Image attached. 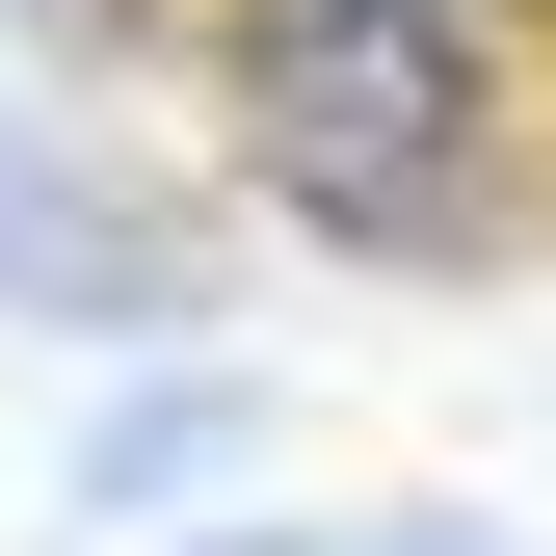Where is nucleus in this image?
I'll use <instances>...</instances> for the list:
<instances>
[{"label": "nucleus", "mask_w": 556, "mask_h": 556, "mask_svg": "<svg viewBox=\"0 0 556 556\" xmlns=\"http://www.w3.org/2000/svg\"><path fill=\"white\" fill-rule=\"evenodd\" d=\"M213 132L318 265H504V53H477V0H213Z\"/></svg>", "instance_id": "nucleus-1"}, {"label": "nucleus", "mask_w": 556, "mask_h": 556, "mask_svg": "<svg viewBox=\"0 0 556 556\" xmlns=\"http://www.w3.org/2000/svg\"><path fill=\"white\" fill-rule=\"evenodd\" d=\"M0 318L186 344V318H213V213H186V186H132V160H80L53 106H0Z\"/></svg>", "instance_id": "nucleus-2"}, {"label": "nucleus", "mask_w": 556, "mask_h": 556, "mask_svg": "<svg viewBox=\"0 0 556 556\" xmlns=\"http://www.w3.org/2000/svg\"><path fill=\"white\" fill-rule=\"evenodd\" d=\"M239 451H265V371H213V344H186V371H132L106 425H80V556H132L160 504H213Z\"/></svg>", "instance_id": "nucleus-3"}, {"label": "nucleus", "mask_w": 556, "mask_h": 556, "mask_svg": "<svg viewBox=\"0 0 556 556\" xmlns=\"http://www.w3.org/2000/svg\"><path fill=\"white\" fill-rule=\"evenodd\" d=\"M344 556H530V530H504V504H371Z\"/></svg>", "instance_id": "nucleus-4"}, {"label": "nucleus", "mask_w": 556, "mask_h": 556, "mask_svg": "<svg viewBox=\"0 0 556 556\" xmlns=\"http://www.w3.org/2000/svg\"><path fill=\"white\" fill-rule=\"evenodd\" d=\"M27 53H80V80H106V53H160V0H27Z\"/></svg>", "instance_id": "nucleus-5"}, {"label": "nucleus", "mask_w": 556, "mask_h": 556, "mask_svg": "<svg viewBox=\"0 0 556 556\" xmlns=\"http://www.w3.org/2000/svg\"><path fill=\"white\" fill-rule=\"evenodd\" d=\"M186 556H318V530H186Z\"/></svg>", "instance_id": "nucleus-6"}]
</instances>
